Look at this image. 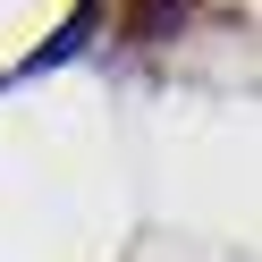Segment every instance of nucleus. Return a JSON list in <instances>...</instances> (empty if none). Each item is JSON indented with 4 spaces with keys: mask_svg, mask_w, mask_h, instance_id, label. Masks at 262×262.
<instances>
[{
    "mask_svg": "<svg viewBox=\"0 0 262 262\" xmlns=\"http://www.w3.org/2000/svg\"><path fill=\"white\" fill-rule=\"evenodd\" d=\"M85 34H93V17H68V26H59V34H51V42H42V51L17 68V76H34V68H59L68 51H85Z\"/></svg>",
    "mask_w": 262,
    "mask_h": 262,
    "instance_id": "1",
    "label": "nucleus"
}]
</instances>
